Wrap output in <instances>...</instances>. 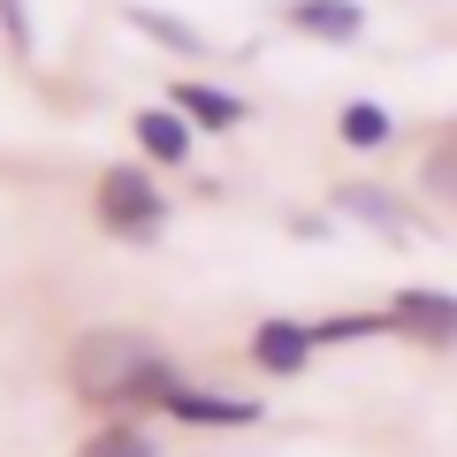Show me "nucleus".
<instances>
[{
    "instance_id": "obj_2",
    "label": "nucleus",
    "mask_w": 457,
    "mask_h": 457,
    "mask_svg": "<svg viewBox=\"0 0 457 457\" xmlns=\"http://www.w3.org/2000/svg\"><path fill=\"white\" fill-rule=\"evenodd\" d=\"M99 221L114 228V237H153V228L168 221V198L153 191V176L145 168H107V176H99Z\"/></svg>"
},
{
    "instance_id": "obj_5",
    "label": "nucleus",
    "mask_w": 457,
    "mask_h": 457,
    "mask_svg": "<svg viewBox=\"0 0 457 457\" xmlns=\"http://www.w3.org/2000/svg\"><path fill=\"white\" fill-rule=\"evenodd\" d=\"M290 23H297L305 38H336V46H351V38L366 31L359 0H290Z\"/></svg>"
},
{
    "instance_id": "obj_1",
    "label": "nucleus",
    "mask_w": 457,
    "mask_h": 457,
    "mask_svg": "<svg viewBox=\"0 0 457 457\" xmlns=\"http://www.w3.org/2000/svg\"><path fill=\"white\" fill-rule=\"evenodd\" d=\"M153 359H161V351H153L137 328H92V336H77V351H69V389L92 396V404H130Z\"/></svg>"
},
{
    "instance_id": "obj_3",
    "label": "nucleus",
    "mask_w": 457,
    "mask_h": 457,
    "mask_svg": "<svg viewBox=\"0 0 457 457\" xmlns=\"http://www.w3.org/2000/svg\"><path fill=\"white\" fill-rule=\"evenodd\" d=\"M389 320L404 336H427V343H457V297L450 290H396Z\"/></svg>"
},
{
    "instance_id": "obj_4",
    "label": "nucleus",
    "mask_w": 457,
    "mask_h": 457,
    "mask_svg": "<svg viewBox=\"0 0 457 457\" xmlns=\"http://www.w3.org/2000/svg\"><path fill=\"white\" fill-rule=\"evenodd\" d=\"M252 359L267 366V374H305V359H312V328H297V320H267L260 336H252Z\"/></svg>"
},
{
    "instance_id": "obj_13",
    "label": "nucleus",
    "mask_w": 457,
    "mask_h": 457,
    "mask_svg": "<svg viewBox=\"0 0 457 457\" xmlns=\"http://www.w3.org/2000/svg\"><path fill=\"white\" fill-rule=\"evenodd\" d=\"M77 457H153V442H145V435H130V427H99V435L84 442Z\"/></svg>"
},
{
    "instance_id": "obj_12",
    "label": "nucleus",
    "mask_w": 457,
    "mask_h": 457,
    "mask_svg": "<svg viewBox=\"0 0 457 457\" xmlns=\"http://www.w3.org/2000/svg\"><path fill=\"white\" fill-rule=\"evenodd\" d=\"M396 328L389 312H336V320H312V343H359V336H381Z\"/></svg>"
},
{
    "instance_id": "obj_14",
    "label": "nucleus",
    "mask_w": 457,
    "mask_h": 457,
    "mask_svg": "<svg viewBox=\"0 0 457 457\" xmlns=\"http://www.w3.org/2000/svg\"><path fill=\"white\" fill-rule=\"evenodd\" d=\"M427 183H435L442 198H457V145H442L435 161H427Z\"/></svg>"
},
{
    "instance_id": "obj_11",
    "label": "nucleus",
    "mask_w": 457,
    "mask_h": 457,
    "mask_svg": "<svg viewBox=\"0 0 457 457\" xmlns=\"http://www.w3.org/2000/svg\"><path fill=\"white\" fill-rule=\"evenodd\" d=\"M343 145H359V153H374V145H389V114L374 107V99H359V107H343Z\"/></svg>"
},
{
    "instance_id": "obj_15",
    "label": "nucleus",
    "mask_w": 457,
    "mask_h": 457,
    "mask_svg": "<svg viewBox=\"0 0 457 457\" xmlns=\"http://www.w3.org/2000/svg\"><path fill=\"white\" fill-rule=\"evenodd\" d=\"M0 31H8V46H31V16H23V0H0Z\"/></svg>"
},
{
    "instance_id": "obj_10",
    "label": "nucleus",
    "mask_w": 457,
    "mask_h": 457,
    "mask_svg": "<svg viewBox=\"0 0 457 457\" xmlns=\"http://www.w3.org/2000/svg\"><path fill=\"white\" fill-rule=\"evenodd\" d=\"M130 16V31H145V38H161L168 54H206V38L191 31V23H176V16H161V8H122Z\"/></svg>"
},
{
    "instance_id": "obj_9",
    "label": "nucleus",
    "mask_w": 457,
    "mask_h": 457,
    "mask_svg": "<svg viewBox=\"0 0 457 457\" xmlns=\"http://www.w3.org/2000/svg\"><path fill=\"white\" fill-rule=\"evenodd\" d=\"M176 107L191 114L198 130H237V122H245V99L213 92V84H176Z\"/></svg>"
},
{
    "instance_id": "obj_6",
    "label": "nucleus",
    "mask_w": 457,
    "mask_h": 457,
    "mask_svg": "<svg viewBox=\"0 0 457 457\" xmlns=\"http://www.w3.org/2000/svg\"><path fill=\"white\" fill-rule=\"evenodd\" d=\"M137 145H145L153 161H168V168L191 161V114L183 107H145L137 114Z\"/></svg>"
},
{
    "instance_id": "obj_7",
    "label": "nucleus",
    "mask_w": 457,
    "mask_h": 457,
    "mask_svg": "<svg viewBox=\"0 0 457 457\" xmlns=\"http://www.w3.org/2000/svg\"><path fill=\"white\" fill-rule=\"evenodd\" d=\"M336 213H351V221H366V228H381V237H404V213H396V198L389 191H374V183H343L336 191Z\"/></svg>"
},
{
    "instance_id": "obj_8",
    "label": "nucleus",
    "mask_w": 457,
    "mask_h": 457,
    "mask_svg": "<svg viewBox=\"0 0 457 457\" xmlns=\"http://www.w3.org/2000/svg\"><path fill=\"white\" fill-rule=\"evenodd\" d=\"M168 411L176 420H198V427H252L260 420V404H245V396H206V389H183Z\"/></svg>"
}]
</instances>
